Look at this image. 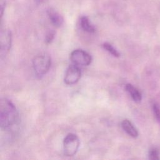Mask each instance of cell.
<instances>
[{"label":"cell","mask_w":160,"mask_h":160,"mask_svg":"<svg viewBox=\"0 0 160 160\" xmlns=\"http://www.w3.org/2000/svg\"><path fill=\"white\" fill-rule=\"evenodd\" d=\"M19 114L14 104L8 99H1L0 102V124L3 129H10L17 124Z\"/></svg>","instance_id":"6da1fadb"},{"label":"cell","mask_w":160,"mask_h":160,"mask_svg":"<svg viewBox=\"0 0 160 160\" xmlns=\"http://www.w3.org/2000/svg\"><path fill=\"white\" fill-rule=\"evenodd\" d=\"M54 35H55V32L54 31H49L46 34V36L45 38V42L48 44L51 43L54 38Z\"/></svg>","instance_id":"5bb4252c"},{"label":"cell","mask_w":160,"mask_h":160,"mask_svg":"<svg viewBox=\"0 0 160 160\" xmlns=\"http://www.w3.org/2000/svg\"><path fill=\"white\" fill-rule=\"evenodd\" d=\"M12 44V34L9 30H4L1 32L0 46L1 58L6 56L11 49Z\"/></svg>","instance_id":"8992f818"},{"label":"cell","mask_w":160,"mask_h":160,"mask_svg":"<svg viewBox=\"0 0 160 160\" xmlns=\"http://www.w3.org/2000/svg\"><path fill=\"white\" fill-rule=\"evenodd\" d=\"M36 2H42L44 0H34Z\"/></svg>","instance_id":"2e32d148"},{"label":"cell","mask_w":160,"mask_h":160,"mask_svg":"<svg viewBox=\"0 0 160 160\" xmlns=\"http://www.w3.org/2000/svg\"><path fill=\"white\" fill-rule=\"evenodd\" d=\"M159 151L155 148H152L149 150V158L152 160H158L159 159Z\"/></svg>","instance_id":"7c38bea8"},{"label":"cell","mask_w":160,"mask_h":160,"mask_svg":"<svg viewBox=\"0 0 160 160\" xmlns=\"http://www.w3.org/2000/svg\"><path fill=\"white\" fill-rule=\"evenodd\" d=\"M152 111L157 121L160 123V109L157 104L154 103L152 104Z\"/></svg>","instance_id":"4fadbf2b"},{"label":"cell","mask_w":160,"mask_h":160,"mask_svg":"<svg viewBox=\"0 0 160 160\" xmlns=\"http://www.w3.org/2000/svg\"><path fill=\"white\" fill-rule=\"evenodd\" d=\"M51 65V56L46 53L36 55L32 59V66L36 74L41 76L46 74Z\"/></svg>","instance_id":"7a4b0ae2"},{"label":"cell","mask_w":160,"mask_h":160,"mask_svg":"<svg viewBox=\"0 0 160 160\" xmlns=\"http://www.w3.org/2000/svg\"><path fill=\"white\" fill-rule=\"evenodd\" d=\"M122 129L131 137L136 138L138 136V131L134 125L128 119H124L121 122Z\"/></svg>","instance_id":"ba28073f"},{"label":"cell","mask_w":160,"mask_h":160,"mask_svg":"<svg viewBox=\"0 0 160 160\" xmlns=\"http://www.w3.org/2000/svg\"><path fill=\"white\" fill-rule=\"evenodd\" d=\"M81 71L79 68L76 65H71L67 69L64 78V82L68 85H72L78 82L81 78Z\"/></svg>","instance_id":"5b68a950"},{"label":"cell","mask_w":160,"mask_h":160,"mask_svg":"<svg viewBox=\"0 0 160 160\" xmlns=\"http://www.w3.org/2000/svg\"><path fill=\"white\" fill-rule=\"evenodd\" d=\"M71 61L77 66H88L91 64V56L82 49L74 50L70 55Z\"/></svg>","instance_id":"277c9868"},{"label":"cell","mask_w":160,"mask_h":160,"mask_svg":"<svg viewBox=\"0 0 160 160\" xmlns=\"http://www.w3.org/2000/svg\"><path fill=\"white\" fill-rule=\"evenodd\" d=\"M47 13L51 24L54 26L59 28L62 26L64 19L62 16L58 12L52 8H49L48 10Z\"/></svg>","instance_id":"52a82bcc"},{"label":"cell","mask_w":160,"mask_h":160,"mask_svg":"<svg viewBox=\"0 0 160 160\" xmlns=\"http://www.w3.org/2000/svg\"><path fill=\"white\" fill-rule=\"evenodd\" d=\"M80 144L78 137L73 133H69L63 141V151L67 156H72L78 151Z\"/></svg>","instance_id":"3957f363"},{"label":"cell","mask_w":160,"mask_h":160,"mask_svg":"<svg viewBox=\"0 0 160 160\" xmlns=\"http://www.w3.org/2000/svg\"><path fill=\"white\" fill-rule=\"evenodd\" d=\"M4 8H5V3H4V2L2 1H1V16H2Z\"/></svg>","instance_id":"9a60e30c"},{"label":"cell","mask_w":160,"mask_h":160,"mask_svg":"<svg viewBox=\"0 0 160 160\" xmlns=\"http://www.w3.org/2000/svg\"><path fill=\"white\" fill-rule=\"evenodd\" d=\"M126 90L130 94L134 101L139 102L142 99V96L139 90L131 84H127L125 86Z\"/></svg>","instance_id":"9c48e42d"},{"label":"cell","mask_w":160,"mask_h":160,"mask_svg":"<svg viewBox=\"0 0 160 160\" xmlns=\"http://www.w3.org/2000/svg\"><path fill=\"white\" fill-rule=\"evenodd\" d=\"M80 25L81 28L86 32L93 33L95 32V28L91 24L89 20L86 16H82L80 19Z\"/></svg>","instance_id":"30bf717a"},{"label":"cell","mask_w":160,"mask_h":160,"mask_svg":"<svg viewBox=\"0 0 160 160\" xmlns=\"http://www.w3.org/2000/svg\"><path fill=\"white\" fill-rule=\"evenodd\" d=\"M102 47L104 48V49H106L108 52H109L113 56L116 57V58H118L120 56L119 52L111 44H109L108 42H104L102 44Z\"/></svg>","instance_id":"8fae6325"}]
</instances>
